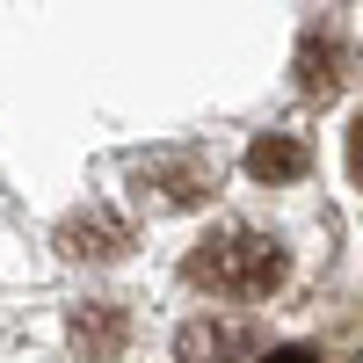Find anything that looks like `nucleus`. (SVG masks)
<instances>
[{"instance_id": "nucleus-3", "label": "nucleus", "mask_w": 363, "mask_h": 363, "mask_svg": "<svg viewBox=\"0 0 363 363\" xmlns=\"http://www.w3.org/2000/svg\"><path fill=\"white\" fill-rule=\"evenodd\" d=\"M138 189H160V203H203L218 189V167L203 153H160V160L138 167Z\"/></svg>"}, {"instance_id": "nucleus-8", "label": "nucleus", "mask_w": 363, "mask_h": 363, "mask_svg": "<svg viewBox=\"0 0 363 363\" xmlns=\"http://www.w3.org/2000/svg\"><path fill=\"white\" fill-rule=\"evenodd\" d=\"M349 174L363 182V116H356V124H349Z\"/></svg>"}, {"instance_id": "nucleus-9", "label": "nucleus", "mask_w": 363, "mask_h": 363, "mask_svg": "<svg viewBox=\"0 0 363 363\" xmlns=\"http://www.w3.org/2000/svg\"><path fill=\"white\" fill-rule=\"evenodd\" d=\"M269 363H320V349H277Z\"/></svg>"}, {"instance_id": "nucleus-5", "label": "nucleus", "mask_w": 363, "mask_h": 363, "mask_svg": "<svg viewBox=\"0 0 363 363\" xmlns=\"http://www.w3.org/2000/svg\"><path fill=\"white\" fill-rule=\"evenodd\" d=\"M306 145H298V138H284V131H262L255 145H247V174L255 182H298V174H306Z\"/></svg>"}, {"instance_id": "nucleus-1", "label": "nucleus", "mask_w": 363, "mask_h": 363, "mask_svg": "<svg viewBox=\"0 0 363 363\" xmlns=\"http://www.w3.org/2000/svg\"><path fill=\"white\" fill-rule=\"evenodd\" d=\"M182 277L203 284L211 298H269L284 284V247L269 233H247V225H225L211 233L203 247L182 262Z\"/></svg>"}, {"instance_id": "nucleus-2", "label": "nucleus", "mask_w": 363, "mask_h": 363, "mask_svg": "<svg viewBox=\"0 0 363 363\" xmlns=\"http://www.w3.org/2000/svg\"><path fill=\"white\" fill-rule=\"evenodd\" d=\"M247 349H255V327L233 320V313H203V320L182 327V342H174L182 363H247Z\"/></svg>"}, {"instance_id": "nucleus-4", "label": "nucleus", "mask_w": 363, "mask_h": 363, "mask_svg": "<svg viewBox=\"0 0 363 363\" xmlns=\"http://www.w3.org/2000/svg\"><path fill=\"white\" fill-rule=\"evenodd\" d=\"M58 247H66L73 262H116L131 247V225L109 218V211H87V218H73L66 233H58Z\"/></svg>"}, {"instance_id": "nucleus-7", "label": "nucleus", "mask_w": 363, "mask_h": 363, "mask_svg": "<svg viewBox=\"0 0 363 363\" xmlns=\"http://www.w3.org/2000/svg\"><path fill=\"white\" fill-rule=\"evenodd\" d=\"M73 342H80L87 356H109V349H116V313H80V320H73Z\"/></svg>"}, {"instance_id": "nucleus-6", "label": "nucleus", "mask_w": 363, "mask_h": 363, "mask_svg": "<svg viewBox=\"0 0 363 363\" xmlns=\"http://www.w3.org/2000/svg\"><path fill=\"white\" fill-rule=\"evenodd\" d=\"M298 87L320 95V102L342 87V51H335V37H327V44H306V58H298Z\"/></svg>"}]
</instances>
